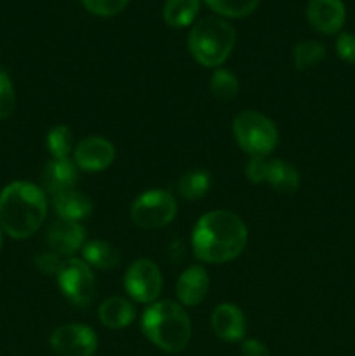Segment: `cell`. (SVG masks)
<instances>
[{"label":"cell","mask_w":355,"mask_h":356,"mask_svg":"<svg viewBox=\"0 0 355 356\" xmlns=\"http://www.w3.org/2000/svg\"><path fill=\"white\" fill-rule=\"evenodd\" d=\"M247 245V228L230 211H211L202 216L191 233V247L198 261L221 264L235 259Z\"/></svg>","instance_id":"6da1fadb"},{"label":"cell","mask_w":355,"mask_h":356,"mask_svg":"<svg viewBox=\"0 0 355 356\" xmlns=\"http://www.w3.org/2000/svg\"><path fill=\"white\" fill-rule=\"evenodd\" d=\"M45 216L47 198L37 184L14 181L0 191V228L10 238H30L38 232Z\"/></svg>","instance_id":"7a4b0ae2"},{"label":"cell","mask_w":355,"mask_h":356,"mask_svg":"<svg viewBox=\"0 0 355 356\" xmlns=\"http://www.w3.org/2000/svg\"><path fill=\"white\" fill-rule=\"evenodd\" d=\"M141 330L146 339L166 353H180L191 337V322L188 313L178 302L155 301L145 309Z\"/></svg>","instance_id":"3957f363"},{"label":"cell","mask_w":355,"mask_h":356,"mask_svg":"<svg viewBox=\"0 0 355 356\" xmlns=\"http://www.w3.org/2000/svg\"><path fill=\"white\" fill-rule=\"evenodd\" d=\"M235 47V30L219 17H205L194 24L188 35V49L197 63L207 68L221 66Z\"/></svg>","instance_id":"277c9868"},{"label":"cell","mask_w":355,"mask_h":356,"mask_svg":"<svg viewBox=\"0 0 355 356\" xmlns=\"http://www.w3.org/2000/svg\"><path fill=\"white\" fill-rule=\"evenodd\" d=\"M233 136L240 148L251 156H267L278 143V131L274 122L260 111L247 110L233 118Z\"/></svg>","instance_id":"5b68a950"},{"label":"cell","mask_w":355,"mask_h":356,"mask_svg":"<svg viewBox=\"0 0 355 356\" xmlns=\"http://www.w3.org/2000/svg\"><path fill=\"white\" fill-rule=\"evenodd\" d=\"M178 214L176 198L164 190L143 191L131 205V219L143 229H160Z\"/></svg>","instance_id":"8992f818"},{"label":"cell","mask_w":355,"mask_h":356,"mask_svg":"<svg viewBox=\"0 0 355 356\" xmlns=\"http://www.w3.org/2000/svg\"><path fill=\"white\" fill-rule=\"evenodd\" d=\"M58 285L61 294L77 308H86L94 298L93 270L84 259H68L63 263L61 271L58 273Z\"/></svg>","instance_id":"52a82bcc"},{"label":"cell","mask_w":355,"mask_h":356,"mask_svg":"<svg viewBox=\"0 0 355 356\" xmlns=\"http://www.w3.org/2000/svg\"><path fill=\"white\" fill-rule=\"evenodd\" d=\"M162 273L159 266L150 259H138L127 268L124 287L131 299L143 305H152L162 292Z\"/></svg>","instance_id":"ba28073f"},{"label":"cell","mask_w":355,"mask_h":356,"mask_svg":"<svg viewBox=\"0 0 355 356\" xmlns=\"http://www.w3.org/2000/svg\"><path fill=\"white\" fill-rule=\"evenodd\" d=\"M51 348L59 356H93L97 350V336L82 323L58 327L49 337Z\"/></svg>","instance_id":"9c48e42d"},{"label":"cell","mask_w":355,"mask_h":356,"mask_svg":"<svg viewBox=\"0 0 355 356\" xmlns=\"http://www.w3.org/2000/svg\"><path fill=\"white\" fill-rule=\"evenodd\" d=\"M113 160V145L101 136L84 138L73 149V162L80 170H86V172H101L108 169Z\"/></svg>","instance_id":"30bf717a"},{"label":"cell","mask_w":355,"mask_h":356,"mask_svg":"<svg viewBox=\"0 0 355 356\" xmlns=\"http://www.w3.org/2000/svg\"><path fill=\"white\" fill-rule=\"evenodd\" d=\"M47 245L59 256H73L86 245V229L80 222L56 219L47 229Z\"/></svg>","instance_id":"8fae6325"},{"label":"cell","mask_w":355,"mask_h":356,"mask_svg":"<svg viewBox=\"0 0 355 356\" xmlns=\"http://www.w3.org/2000/svg\"><path fill=\"white\" fill-rule=\"evenodd\" d=\"M308 23L324 35H333L341 30L347 10L341 0H310L306 7Z\"/></svg>","instance_id":"7c38bea8"},{"label":"cell","mask_w":355,"mask_h":356,"mask_svg":"<svg viewBox=\"0 0 355 356\" xmlns=\"http://www.w3.org/2000/svg\"><path fill=\"white\" fill-rule=\"evenodd\" d=\"M211 325L216 336L226 343H239L246 336V316L239 306L230 302H223L212 312Z\"/></svg>","instance_id":"4fadbf2b"},{"label":"cell","mask_w":355,"mask_h":356,"mask_svg":"<svg viewBox=\"0 0 355 356\" xmlns=\"http://www.w3.org/2000/svg\"><path fill=\"white\" fill-rule=\"evenodd\" d=\"M79 181V167L70 159H52L45 163L42 172V184L52 197L61 191L75 190Z\"/></svg>","instance_id":"5bb4252c"},{"label":"cell","mask_w":355,"mask_h":356,"mask_svg":"<svg viewBox=\"0 0 355 356\" xmlns=\"http://www.w3.org/2000/svg\"><path fill=\"white\" fill-rule=\"evenodd\" d=\"M209 291L207 271L202 266H190L181 273L176 284L178 301L183 306H198Z\"/></svg>","instance_id":"9a60e30c"},{"label":"cell","mask_w":355,"mask_h":356,"mask_svg":"<svg viewBox=\"0 0 355 356\" xmlns=\"http://www.w3.org/2000/svg\"><path fill=\"white\" fill-rule=\"evenodd\" d=\"M52 205L59 219L72 222H80L93 214V202L82 191L68 190L52 197Z\"/></svg>","instance_id":"2e32d148"},{"label":"cell","mask_w":355,"mask_h":356,"mask_svg":"<svg viewBox=\"0 0 355 356\" xmlns=\"http://www.w3.org/2000/svg\"><path fill=\"white\" fill-rule=\"evenodd\" d=\"M265 183L270 184L275 191L284 195L294 193L299 188L301 177H299L298 169L292 163L285 162V160H268L267 165V176H265Z\"/></svg>","instance_id":"e0dca14e"},{"label":"cell","mask_w":355,"mask_h":356,"mask_svg":"<svg viewBox=\"0 0 355 356\" xmlns=\"http://www.w3.org/2000/svg\"><path fill=\"white\" fill-rule=\"evenodd\" d=\"M136 318V309L124 298H110L100 306V320L106 329L118 330L131 325Z\"/></svg>","instance_id":"ac0fdd59"},{"label":"cell","mask_w":355,"mask_h":356,"mask_svg":"<svg viewBox=\"0 0 355 356\" xmlns=\"http://www.w3.org/2000/svg\"><path fill=\"white\" fill-rule=\"evenodd\" d=\"M82 257L90 268L111 270L120 261V252L113 243L104 240H90L82 247Z\"/></svg>","instance_id":"d6986e66"},{"label":"cell","mask_w":355,"mask_h":356,"mask_svg":"<svg viewBox=\"0 0 355 356\" xmlns=\"http://www.w3.org/2000/svg\"><path fill=\"white\" fill-rule=\"evenodd\" d=\"M200 2L198 0H167L162 17L171 28H184L197 17Z\"/></svg>","instance_id":"ffe728a7"},{"label":"cell","mask_w":355,"mask_h":356,"mask_svg":"<svg viewBox=\"0 0 355 356\" xmlns=\"http://www.w3.org/2000/svg\"><path fill=\"white\" fill-rule=\"evenodd\" d=\"M178 193L184 200H200L211 188V174L204 169L188 170L178 181Z\"/></svg>","instance_id":"44dd1931"},{"label":"cell","mask_w":355,"mask_h":356,"mask_svg":"<svg viewBox=\"0 0 355 356\" xmlns=\"http://www.w3.org/2000/svg\"><path fill=\"white\" fill-rule=\"evenodd\" d=\"M45 145H47V152L51 153L52 159H70V153L75 149L73 134L66 125L52 127L45 139Z\"/></svg>","instance_id":"7402d4cb"},{"label":"cell","mask_w":355,"mask_h":356,"mask_svg":"<svg viewBox=\"0 0 355 356\" xmlns=\"http://www.w3.org/2000/svg\"><path fill=\"white\" fill-rule=\"evenodd\" d=\"M211 94L218 101L228 103L239 94V82L232 72L225 68H218L211 76Z\"/></svg>","instance_id":"603a6c76"},{"label":"cell","mask_w":355,"mask_h":356,"mask_svg":"<svg viewBox=\"0 0 355 356\" xmlns=\"http://www.w3.org/2000/svg\"><path fill=\"white\" fill-rule=\"evenodd\" d=\"M294 65L299 72L310 70L312 66L319 65L326 58V47L324 44L315 40H303L294 47Z\"/></svg>","instance_id":"cb8c5ba5"},{"label":"cell","mask_w":355,"mask_h":356,"mask_svg":"<svg viewBox=\"0 0 355 356\" xmlns=\"http://www.w3.org/2000/svg\"><path fill=\"white\" fill-rule=\"evenodd\" d=\"M205 3L221 16L244 17L256 9L260 0H205Z\"/></svg>","instance_id":"d4e9b609"},{"label":"cell","mask_w":355,"mask_h":356,"mask_svg":"<svg viewBox=\"0 0 355 356\" xmlns=\"http://www.w3.org/2000/svg\"><path fill=\"white\" fill-rule=\"evenodd\" d=\"M87 10L94 16L111 17L125 9L129 0H80Z\"/></svg>","instance_id":"484cf974"},{"label":"cell","mask_w":355,"mask_h":356,"mask_svg":"<svg viewBox=\"0 0 355 356\" xmlns=\"http://www.w3.org/2000/svg\"><path fill=\"white\" fill-rule=\"evenodd\" d=\"M16 108V92L13 80L6 72H0V118H7L14 113Z\"/></svg>","instance_id":"4316f807"},{"label":"cell","mask_w":355,"mask_h":356,"mask_svg":"<svg viewBox=\"0 0 355 356\" xmlns=\"http://www.w3.org/2000/svg\"><path fill=\"white\" fill-rule=\"evenodd\" d=\"M63 263L65 261H61L59 254L56 252H42L35 257V264H37V268L44 275H56L58 277V273L63 268Z\"/></svg>","instance_id":"83f0119b"},{"label":"cell","mask_w":355,"mask_h":356,"mask_svg":"<svg viewBox=\"0 0 355 356\" xmlns=\"http://www.w3.org/2000/svg\"><path fill=\"white\" fill-rule=\"evenodd\" d=\"M336 52L341 61L355 65V35L341 33L336 40Z\"/></svg>","instance_id":"f1b7e54d"},{"label":"cell","mask_w":355,"mask_h":356,"mask_svg":"<svg viewBox=\"0 0 355 356\" xmlns=\"http://www.w3.org/2000/svg\"><path fill=\"white\" fill-rule=\"evenodd\" d=\"M267 156H253L251 162L246 167V176L251 183L261 184L265 183V176H267Z\"/></svg>","instance_id":"f546056e"},{"label":"cell","mask_w":355,"mask_h":356,"mask_svg":"<svg viewBox=\"0 0 355 356\" xmlns=\"http://www.w3.org/2000/svg\"><path fill=\"white\" fill-rule=\"evenodd\" d=\"M242 356H270V351L261 341L258 339H246L240 346Z\"/></svg>","instance_id":"4dcf8cb0"},{"label":"cell","mask_w":355,"mask_h":356,"mask_svg":"<svg viewBox=\"0 0 355 356\" xmlns=\"http://www.w3.org/2000/svg\"><path fill=\"white\" fill-rule=\"evenodd\" d=\"M0 247H2V228H0Z\"/></svg>","instance_id":"1f68e13d"}]
</instances>
